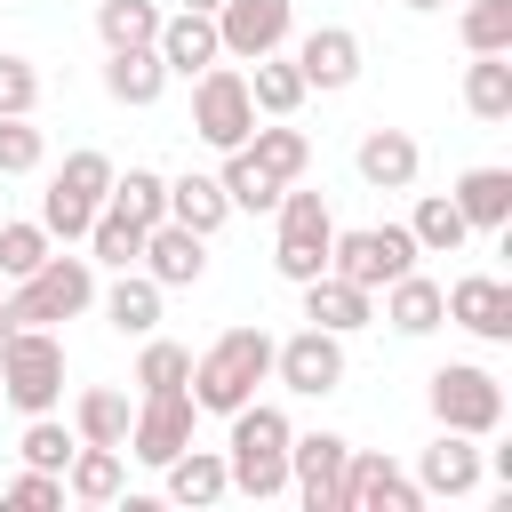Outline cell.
I'll list each match as a JSON object with an SVG mask.
<instances>
[{
	"label": "cell",
	"instance_id": "43",
	"mask_svg": "<svg viewBox=\"0 0 512 512\" xmlns=\"http://www.w3.org/2000/svg\"><path fill=\"white\" fill-rule=\"evenodd\" d=\"M0 496H8L16 512H64V472H32V464H24Z\"/></svg>",
	"mask_w": 512,
	"mask_h": 512
},
{
	"label": "cell",
	"instance_id": "13",
	"mask_svg": "<svg viewBox=\"0 0 512 512\" xmlns=\"http://www.w3.org/2000/svg\"><path fill=\"white\" fill-rule=\"evenodd\" d=\"M288 32H296V0H224L216 8V40H224L232 64H256V56L288 48Z\"/></svg>",
	"mask_w": 512,
	"mask_h": 512
},
{
	"label": "cell",
	"instance_id": "12",
	"mask_svg": "<svg viewBox=\"0 0 512 512\" xmlns=\"http://www.w3.org/2000/svg\"><path fill=\"white\" fill-rule=\"evenodd\" d=\"M344 456H352L344 432H288V496H296L304 512H336Z\"/></svg>",
	"mask_w": 512,
	"mask_h": 512
},
{
	"label": "cell",
	"instance_id": "41",
	"mask_svg": "<svg viewBox=\"0 0 512 512\" xmlns=\"http://www.w3.org/2000/svg\"><path fill=\"white\" fill-rule=\"evenodd\" d=\"M48 232H40V216L32 224H0V280H24V272H40L48 264Z\"/></svg>",
	"mask_w": 512,
	"mask_h": 512
},
{
	"label": "cell",
	"instance_id": "40",
	"mask_svg": "<svg viewBox=\"0 0 512 512\" xmlns=\"http://www.w3.org/2000/svg\"><path fill=\"white\" fill-rule=\"evenodd\" d=\"M184 376H192V344H168L152 328L144 352H136V392H184Z\"/></svg>",
	"mask_w": 512,
	"mask_h": 512
},
{
	"label": "cell",
	"instance_id": "39",
	"mask_svg": "<svg viewBox=\"0 0 512 512\" xmlns=\"http://www.w3.org/2000/svg\"><path fill=\"white\" fill-rule=\"evenodd\" d=\"M456 40H464L472 56H512V0H464Z\"/></svg>",
	"mask_w": 512,
	"mask_h": 512
},
{
	"label": "cell",
	"instance_id": "31",
	"mask_svg": "<svg viewBox=\"0 0 512 512\" xmlns=\"http://www.w3.org/2000/svg\"><path fill=\"white\" fill-rule=\"evenodd\" d=\"M408 232H416V256H456V248L472 240V224H464V208H456L448 192H424L416 216H408Z\"/></svg>",
	"mask_w": 512,
	"mask_h": 512
},
{
	"label": "cell",
	"instance_id": "18",
	"mask_svg": "<svg viewBox=\"0 0 512 512\" xmlns=\"http://www.w3.org/2000/svg\"><path fill=\"white\" fill-rule=\"evenodd\" d=\"M160 288H192L200 272H208V232H184L176 216H160L152 232H144V256H136Z\"/></svg>",
	"mask_w": 512,
	"mask_h": 512
},
{
	"label": "cell",
	"instance_id": "7",
	"mask_svg": "<svg viewBox=\"0 0 512 512\" xmlns=\"http://www.w3.org/2000/svg\"><path fill=\"white\" fill-rule=\"evenodd\" d=\"M248 128H256V104H248V72L216 56V64L192 80V136H200L208 152H232V144H248Z\"/></svg>",
	"mask_w": 512,
	"mask_h": 512
},
{
	"label": "cell",
	"instance_id": "28",
	"mask_svg": "<svg viewBox=\"0 0 512 512\" xmlns=\"http://www.w3.org/2000/svg\"><path fill=\"white\" fill-rule=\"evenodd\" d=\"M248 160H256L272 184H304V168H312V136H304V128H288V120L248 128Z\"/></svg>",
	"mask_w": 512,
	"mask_h": 512
},
{
	"label": "cell",
	"instance_id": "38",
	"mask_svg": "<svg viewBox=\"0 0 512 512\" xmlns=\"http://www.w3.org/2000/svg\"><path fill=\"white\" fill-rule=\"evenodd\" d=\"M112 208L152 232V224L168 216V176H160V168H112Z\"/></svg>",
	"mask_w": 512,
	"mask_h": 512
},
{
	"label": "cell",
	"instance_id": "47",
	"mask_svg": "<svg viewBox=\"0 0 512 512\" xmlns=\"http://www.w3.org/2000/svg\"><path fill=\"white\" fill-rule=\"evenodd\" d=\"M184 8H200V16H216V8H224V0H184Z\"/></svg>",
	"mask_w": 512,
	"mask_h": 512
},
{
	"label": "cell",
	"instance_id": "16",
	"mask_svg": "<svg viewBox=\"0 0 512 512\" xmlns=\"http://www.w3.org/2000/svg\"><path fill=\"white\" fill-rule=\"evenodd\" d=\"M480 480H488V464H480V440H472V432H432V448L416 456L424 504H432V496H472Z\"/></svg>",
	"mask_w": 512,
	"mask_h": 512
},
{
	"label": "cell",
	"instance_id": "17",
	"mask_svg": "<svg viewBox=\"0 0 512 512\" xmlns=\"http://www.w3.org/2000/svg\"><path fill=\"white\" fill-rule=\"evenodd\" d=\"M160 64H168V80H200L216 56H224V40H216V16H200V8H176V16H160Z\"/></svg>",
	"mask_w": 512,
	"mask_h": 512
},
{
	"label": "cell",
	"instance_id": "3",
	"mask_svg": "<svg viewBox=\"0 0 512 512\" xmlns=\"http://www.w3.org/2000/svg\"><path fill=\"white\" fill-rule=\"evenodd\" d=\"M424 408H432L440 432H472V440H488V432L504 424V384H496L480 360H448V368L424 376Z\"/></svg>",
	"mask_w": 512,
	"mask_h": 512
},
{
	"label": "cell",
	"instance_id": "33",
	"mask_svg": "<svg viewBox=\"0 0 512 512\" xmlns=\"http://www.w3.org/2000/svg\"><path fill=\"white\" fill-rule=\"evenodd\" d=\"M144 256V224L136 216H120L112 200L96 208V224H88V264H104V272H128Z\"/></svg>",
	"mask_w": 512,
	"mask_h": 512
},
{
	"label": "cell",
	"instance_id": "24",
	"mask_svg": "<svg viewBox=\"0 0 512 512\" xmlns=\"http://www.w3.org/2000/svg\"><path fill=\"white\" fill-rule=\"evenodd\" d=\"M120 488H128V448L80 440L72 464H64V496H72V504H120Z\"/></svg>",
	"mask_w": 512,
	"mask_h": 512
},
{
	"label": "cell",
	"instance_id": "6",
	"mask_svg": "<svg viewBox=\"0 0 512 512\" xmlns=\"http://www.w3.org/2000/svg\"><path fill=\"white\" fill-rule=\"evenodd\" d=\"M0 392L24 416L56 408L64 400V336L56 328H8V344H0Z\"/></svg>",
	"mask_w": 512,
	"mask_h": 512
},
{
	"label": "cell",
	"instance_id": "44",
	"mask_svg": "<svg viewBox=\"0 0 512 512\" xmlns=\"http://www.w3.org/2000/svg\"><path fill=\"white\" fill-rule=\"evenodd\" d=\"M32 104H40L32 56H0V120H8V112H32Z\"/></svg>",
	"mask_w": 512,
	"mask_h": 512
},
{
	"label": "cell",
	"instance_id": "36",
	"mask_svg": "<svg viewBox=\"0 0 512 512\" xmlns=\"http://www.w3.org/2000/svg\"><path fill=\"white\" fill-rule=\"evenodd\" d=\"M48 184H56V192H64V200H80V208H88V216H96V208H104V200H112V160H104V152H96V144H80V152H64V168H56V176H48Z\"/></svg>",
	"mask_w": 512,
	"mask_h": 512
},
{
	"label": "cell",
	"instance_id": "19",
	"mask_svg": "<svg viewBox=\"0 0 512 512\" xmlns=\"http://www.w3.org/2000/svg\"><path fill=\"white\" fill-rule=\"evenodd\" d=\"M352 168H360V184H376V192H408L416 168H424V152H416L408 128H368V136L352 144Z\"/></svg>",
	"mask_w": 512,
	"mask_h": 512
},
{
	"label": "cell",
	"instance_id": "45",
	"mask_svg": "<svg viewBox=\"0 0 512 512\" xmlns=\"http://www.w3.org/2000/svg\"><path fill=\"white\" fill-rule=\"evenodd\" d=\"M8 328H16V312H8V296H0V344H8Z\"/></svg>",
	"mask_w": 512,
	"mask_h": 512
},
{
	"label": "cell",
	"instance_id": "9",
	"mask_svg": "<svg viewBox=\"0 0 512 512\" xmlns=\"http://www.w3.org/2000/svg\"><path fill=\"white\" fill-rule=\"evenodd\" d=\"M272 384L296 392V400H328L344 384V336H328L312 320L296 336H272Z\"/></svg>",
	"mask_w": 512,
	"mask_h": 512
},
{
	"label": "cell",
	"instance_id": "37",
	"mask_svg": "<svg viewBox=\"0 0 512 512\" xmlns=\"http://www.w3.org/2000/svg\"><path fill=\"white\" fill-rule=\"evenodd\" d=\"M72 448H80V432L56 416V408H40V416H24V440H16V456L32 464V472H64L72 464Z\"/></svg>",
	"mask_w": 512,
	"mask_h": 512
},
{
	"label": "cell",
	"instance_id": "42",
	"mask_svg": "<svg viewBox=\"0 0 512 512\" xmlns=\"http://www.w3.org/2000/svg\"><path fill=\"white\" fill-rule=\"evenodd\" d=\"M48 160V136L32 128V112H8L0 120V176H32Z\"/></svg>",
	"mask_w": 512,
	"mask_h": 512
},
{
	"label": "cell",
	"instance_id": "10",
	"mask_svg": "<svg viewBox=\"0 0 512 512\" xmlns=\"http://www.w3.org/2000/svg\"><path fill=\"white\" fill-rule=\"evenodd\" d=\"M336 512H424V488H416V472H400L392 456L352 448V456H344V480H336Z\"/></svg>",
	"mask_w": 512,
	"mask_h": 512
},
{
	"label": "cell",
	"instance_id": "27",
	"mask_svg": "<svg viewBox=\"0 0 512 512\" xmlns=\"http://www.w3.org/2000/svg\"><path fill=\"white\" fill-rule=\"evenodd\" d=\"M304 96H312V88H304L296 56H280V48H272V56H256V64H248V104H256L264 120H296V104H304Z\"/></svg>",
	"mask_w": 512,
	"mask_h": 512
},
{
	"label": "cell",
	"instance_id": "15",
	"mask_svg": "<svg viewBox=\"0 0 512 512\" xmlns=\"http://www.w3.org/2000/svg\"><path fill=\"white\" fill-rule=\"evenodd\" d=\"M296 72H304V88H320V96L352 88V80H360V32H352V24H312V32L296 40Z\"/></svg>",
	"mask_w": 512,
	"mask_h": 512
},
{
	"label": "cell",
	"instance_id": "14",
	"mask_svg": "<svg viewBox=\"0 0 512 512\" xmlns=\"http://www.w3.org/2000/svg\"><path fill=\"white\" fill-rule=\"evenodd\" d=\"M440 296H448V320H456L464 336H480V344H512V288H504L496 272H464V280H448Z\"/></svg>",
	"mask_w": 512,
	"mask_h": 512
},
{
	"label": "cell",
	"instance_id": "30",
	"mask_svg": "<svg viewBox=\"0 0 512 512\" xmlns=\"http://www.w3.org/2000/svg\"><path fill=\"white\" fill-rule=\"evenodd\" d=\"M168 216H176L184 232H216V224L232 216V200H224L216 176H192V168H184V176H168Z\"/></svg>",
	"mask_w": 512,
	"mask_h": 512
},
{
	"label": "cell",
	"instance_id": "1",
	"mask_svg": "<svg viewBox=\"0 0 512 512\" xmlns=\"http://www.w3.org/2000/svg\"><path fill=\"white\" fill-rule=\"evenodd\" d=\"M224 424H232V432H224V472H232V488L256 496V504L288 496V432H296L288 408H272V400H240Z\"/></svg>",
	"mask_w": 512,
	"mask_h": 512
},
{
	"label": "cell",
	"instance_id": "23",
	"mask_svg": "<svg viewBox=\"0 0 512 512\" xmlns=\"http://www.w3.org/2000/svg\"><path fill=\"white\" fill-rule=\"evenodd\" d=\"M376 296H384V320H392L400 336H432V328L448 320V296H440L432 272H400V280H384Z\"/></svg>",
	"mask_w": 512,
	"mask_h": 512
},
{
	"label": "cell",
	"instance_id": "2",
	"mask_svg": "<svg viewBox=\"0 0 512 512\" xmlns=\"http://www.w3.org/2000/svg\"><path fill=\"white\" fill-rule=\"evenodd\" d=\"M256 384H272V336L264 328H224L192 360V376H184V392H192L200 416H232L240 400H256Z\"/></svg>",
	"mask_w": 512,
	"mask_h": 512
},
{
	"label": "cell",
	"instance_id": "4",
	"mask_svg": "<svg viewBox=\"0 0 512 512\" xmlns=\"http://www.w3.org/2000/svg\"><path fill=\"white\" fill-rule=\"evenodd\" d=\"M280 232H272V272L280 280H312V272H328V248H336V216H328V200L320 192H304V184H288L280 192Z\"/></svg>",
	"mask_w": 512,
	"mask_h": 512
},
{
	"label": "cell",
	"instance_id": "46",
	"mask_svg": "<svg viewBox=\"0 0 512 512\" xmlns=\"http://www.w3.org/2000/svg\"><path fill=\"white\" fill-rule=\"evenodd\" d=\"M400 8H416V16H432V8H448V0H400Z\"/></svg>",
	"mask_w": 512,
	"mask_h": 512
},
{
	"label": "cell",
	"instance_id": "5",
	"mask_svg": "<svg viewBox=\"0 0 512 512\" xmlns=\"http://www.w3.org/2000/svg\"><path fill=\"white\" fill-rule=\"evenodd\" d=\"M88 304H96V264H88V256H56V248H48V264L24 272L16 296H8L16 328H56V320H80Z\"/></svg>",
	"mask_w": 512,
	"mask_h": 512
},
{
	"label": "cell",
	"instance_id": "11",
	"mask_svg": "<svg viewBox=\"0 0 512 512\" xmlns=\"http://www.w3.org/2000/svg\"><path fill=\"white\" fill-rule=\"evenodd\" d=\"M192 424H200L192 392H136V416H128V456L160 472L176 448H192Z\"/></svg>",
	"mask_w": 512,
	"mask_h": 512
},
{
	"label": "cell",
	"instance_id": "34",
	"mask_svg": "<svg viewBox=\"0 0 512 512\" xmlns=\"http://www.w3.org/2000/svg\"><path fill=\"white\" fill-rule=\"evenodd\" d=\"M96 40L104 48H152L160 40V0H96Z\"/></svg>",
	"mask_w": 512,
	"mask_h": 512
},
{
	"label": "cell",
	"instance_id": "32",
	"mask_svg": "<svg viewBox=\"0 0 512 512\" xmlns=\"http://www.w3.org/2000/svg\"><path fill=\"white\" fill-rule=\"evenodd\" d=\"M216 184H224V200H232V208H248V216H272V208H280V192H288V184H272V176L248 160V144H232V152H224Z\"/></svg>",
	"mask_w": 512,
	"mask_h": 512
},
{
	"label": "cell",
	"instance_id": "26",
	"mask_svg": "<svg viewBox=\"0 0 512 512\" xmlns=\"http://www.w3.org/2000/svg\"><path fill=\"white\" fill-rule=\"evenodd\" d=\"M160 480H168V496L176 504H216V496H232V472H224V448H176L168 464H160Z\"/></svg>",
	"mask_w": 512,
	"mask_h": 512
},
{
	"label": "cell",
	"instance_id": "22",
	"mask_svg": "<svg viewBox=\"0 0 512 512\" xmlns=\"http://www.w3.org/2000/svg\"><path fill=\"white\" fill-rule=\"evenodd\" d=\"M448 200L464 208L472 232H512V168H496V160H488V168H464Z\"/></svg>",
	"mask_w": 512,
	"mask_h": 512
},
{
	"label": "cell",
	"instance_id": "25",
	"mask_svg": "<svg viewBox=\"0 0 512 512\" xmlns=\"http://www.w3.org/2000/svg\"><path fill=\"white\" fill-rule=\"evenodd\" d=\"M160 296H168V288H160L144 264H128V272L104 288V320H112V336H152V328H160Z\"/></svg>",
	"mask_w": 512,
	"mask_h": 512
},
{
	"label": "cell",
	"instance_id": "35",
	"mask_svg": "<svg viewBox=\"0 0 512 512\" xmlns=\"http://www.w3.org/2000/svg\"><path fill=\"white\" fill-rule=\"evenodd\" d=\"M464 104H472V120H512V56H472Z\"/></svg>",
	"mask_w": 512,
	"mask_h": 512
},
{
	"label": "cell",
	"instance_id": "8",
	"mask_svg": "<svg viewBox=\"0 0 512 512\" xmlns=\"http://www.w3.org/2000/svg\"><path fill=\"white\" fill-rule=\"evenodd\" d=\"M328 272H344L352 288H368V296H376L384 280L416 272V232H408V224H360V232H336Z\"/></svg>",
	"mask_w": 512,
	"mask_h": 512
},
{
	"label": "cell",
	"instance_id": "21",
	"mask_svg": "<svg viewBox=\"0 0 512 512\" xmlns=\"http://www.w3.org/2000/svg\"><path fill=\"white\" fill-rule=\"evenodd\" d=\"M160 88H168L160 48H104V96H112V104L144 112V104H160Z\"/></svg>",
	"mask_w": 512,
	"mask_h": 512
},
{
	"label": "cell",
	"instance_id": "20",
	"mask_svg": "<svg viewBox=\"0 0 512 512\" xmlns=\"http://www.w3.org/2000/svg\"><path fill=\"white\" fill-rule=\"evenodd\" d=\"M304 320H312V328H328V336H352V328H368V320H376V296H368V288H352L344 272H312V280H304Z\"/></svg>",
	"mask_w": 512,
	"mask_h": 512
},
{
	"label": "cell",
	"instance_id": "29",
	"mask_svg": "<svg viewBox=\"0 0 512 512\" xmlns=\"http://www.w3.org/2000/svg\"><path fill=\"white\" fill-rule=\"evenodd\" d=\"M128 392L120 384H88L80 400H72V432L80 440H96V448H128Z\"/></svg>",
	"mask_w": 512,
	"mask_h": 512
}]
</instances>
